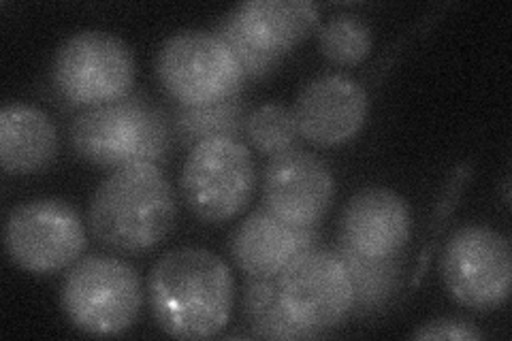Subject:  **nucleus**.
I'll use <instances>...</instances> for the list:
<instances>
[{
    "label": "nucleus",
    "mask_w": 512,
    "mask_h": 341,
    "mask_svg": "<svg viewBox=\"0 0 512 341\" xmlns=\"http://www.w3.org/2000/svg\"><path fill=\"white\" fill-rule=\"evenodd\" d=\"M318 229L295 226L261 207L231 235V256L248 278H276L295 256L316 248Z\"/></svg>",
    "instance_id": "4468645a"
},
{
    "label": "nucleus",
    "mask_w": 512,
    "mask_h": 341,
    "mask_svg": "<svg viewBox=\"0 0 512 341\" xmlns=\"http://www.w3.org/2000/svg\"><path fill=\"white\" fill-rule=\"evenodd\" d=\"M175 216L178 203L163 171L154 165H128L96 188L88 224L109 248L146 252L171 233Z\"/></svg>",
    "instance_id": "f03ea898"
},
{
    "label": "nucleus",
    "mask_w": 512,
    "mask_h": 341,
    "mask_svg": "<svg viewBox=\"0 0 512 341\" xmlns=\"http://www.w3.org/2000/svg\"><path fill=\"white\" fill-rule=\"evenodd\" d=\"M278 297L286 316L308 339L340 327L352 312V284L333 250L310 248L278 275Z\"/></svg>",
    "instance_id": "6e6552de"
},
{
    "label": "nucleus",
    "mask_w": 512,
    "mask_h": 341,
    "mask_svg": "<svg viewBox=\"0 0 512 341\" xmlns=\"http://www.w3.org/2000/svg\"><path fill=\"white\" fill-rule=\"evenodd\" d=\"M214 35L233 52L235 60L239 62V67L244 69L246 77H263V75L274 71V67L280 62V56H271V54H263L261 50H256V47L242 35V32H239L231 24L227 15H224L220 24L216 26Z\"/></svg>",
    "instance_id": "4be33fe9"
},
{
    "label": "nucleus",
    "mask_w": 512,
    "mask_h": 341,
    "mask_svg": "<svg viewBox=\"0 0 512 341\" xmlns=\"http://www.w3.org/2000/svg\"><path fill=\"white\" fill-rule=\"evenodd\" d=\"M58 135L50 116L26 103L0 109V165L11 175H30L56 158Z\"/></svg>",
    "instance_id": "dca6fc26"
},
{
    "label": "nucleus",
    "mask_w": 512,
    "mask_h": 341,
    "mask_svg": "<svg viewBox=\"0 0 512 341\" xmlns=\"http://www.w3.org/2000/svg\"><path fill=\"white\" fill-rule=\"evenodd\" d=\"M365 88L346 75H323L301 90L293 116L297 131L314 145H342L357 137L367 120Z\"/></svg>",
    "instance_id": "f8f14e48"
},
{
    "label": "nucleus",
    "mask_w": 512,
    "mask_h": 341,
    "mask_svg": "<svg viewBox=\"0 0 512 341\" xmlns=\"http://www.w3.org/2000/svg\"><path fill=\"white\" fill-rule=\"evenodd\" d=\"M52 77L64 101L94 109L131 94L135 58L131 47L111 32L82 30L58 47Z\"/></svg>",
    "instance_id": "39448f33"
},
{
    "label": "nucleus",
    "mask_w": 512,
    "mask_h": 341,
    "mask_svg": "<svg viewBox=\"0 0 512 341\" xmlns=\"http://www.w3.org/2000/svg\"><path fill=\"white\" fill-rule=\"evenodd\" d=\"M318 47L333 64L352 67L372 52V30L355 15H338L318 28Z\"/></svg>",
    "instance_id": "aec40b11"
},
{
    "label": "nucleus",
    "mask_w": 512,
    "mask_h": 341,
    "mask_svg": "<svg viewBox=\"0 0 512 341\" xmlns=\"http://www.w3.org/2000/svg\"><path fill=\"white\" fill-rule=\"evenodd\" d=\"M180 186L188 209L203 222H224L242 214L256 188L250 150L231 137H212L190 150Z\"/></svg>",
    "instance_id": "0eeeda50"
},
{
    "label": "nucleus",
    "mask_w": 512,
    "mask_h": 341,
    "mask_svg": "<svg viewBox=\"0 0 512 341\" xmlns=\"http://www.w3.org/2000/svg\"><path fill=\"white\" fill-rule=\"evenodd\" d=\"M156 324L178 339H210L227 327L235 303L233 273L214 252L180 248L160 256L148 280Z\"/></svg>",
    "instance_id": "f257e3e1"
},
{
    "label": "nucleus",
    "mask_w": 512,
    "mask_h": 341,
    "mask_svg": "<svg viewBox=\"0 0 512 341\" xmlns=\"http://www.w3.org/2000/svg\"><path fill=\"white\" fill-rule=\"evenodd\" d=\"M504 201L506 205H510V180L504 182Z\"/></svg>",
    "instance_id": "b1692460"
},
{
    "label": "nucleus",
    "mask_w": 512,
    "mask_h": 341,
    "mask_svg": "<svg viewBox=\"0 0 512 341\" xmlns=\"http://www.w3.org/2000/svg\"><path fill=\"white\" fill-rule=\"evenodd\" d=\"M335 199V180L318 156L291 148L271 156L263 173V205L295 226H314Z\"/></svg>",
    "instance_id": "9b49d317"
},
{
    "label": "nucleus",
    "mask_w": 512,
    "mask_h": 341,
    "mask_svg": "<svg viewBox=\"0 0 512 341\" xmlns=\"http://www.w3.org/2000/svg\"><path fill=\"white\" fill-rule=\"evenodd\" d=\"M5 250L28 273H56L75 265L86 250V229L77 211L58 199L15 207L5 222Z\"/></svg>",
    "instance_id": "9d476101"
},
{
    "label": "nucleus",
    "mask_w": 512,
    "mask_h": 341,
    "mask_svg": "<svg viewBox=\"0 0 512 341\" xmlns=\"http://www.w3.org/2000/svg\"><path fill=\"white\" fill-rule=\"evenodd\" d=\"M156 73L180 105H210L237 96L246 73L214 32L182 30L160 45Z\"/></svg>",
    "instance_id": "423d86ee"
},
{
    "label": "nucleus",
    "mask_w": 512,
    "mask_h": 341,
    "mask_svg": "<svg viewBox=\"0 0 512 341\" xmlns=\"http://www.w3.org/2000/svg\"><path fill=\"white\" fill-rule=\"evenodd\" d=\"M333 252L342 261L352 284V295H355L352 312L357 316H372L389 305L399 282H402V258L399 254L372 258L346 248L340 241L335 243Z\"/></svg>",
    "instance_id": "f3484780"
},
{
    "label": "nucleus",
    "mask_w": 512,
    "mask_h": 341,
    "mask_svg": "<svg viewBox=\"0 0 512 341\" xmlns=\"http://www.w3.org/2000/svg\"><path fill=\"white\" fill-rule=\"evenodd\" d=\"M440 271L457 303L476 312L495 310L510 295V241L489 226H461L446 241Z\"/></svg>",
    "instance_id": "1a4fd4ad"
},
{
    "label": "nucleus",
    "mask_w": 512,
    "mask_h": 341,
    "mask_svg": "<svg viewBox=\"0 0 512 341\" xmlns=\"http://www.w3.org/2000/svg\"><path fill=\"white\" fill-rule=\"evenodd\" d=\"M246 133L254 148L269 156L291 150L299 137L293 111L278 103L254 109L246 118Z\"/></svg>",
    "instance_id": "412c9836"
},
{
    "label": "nucleus",
    "mask_w": 512,
    "mask_h": 341,
    "mask_svg": "<svg viewBox=\"0 0 512 341\" xmlns=\"http://www.w3.org/2000/svg\"><path fill=\"white\" fill-rule=\"evenodd\" d=\"M71 143L79 158L99 167L154 165L167 160L171 128L163 111L137 94L86 109L71 126Z\"/></svg>",
    "instance_id": "7ed1b4c3"
},
{
    "label": "nucleus",
    "mask_w": 512,
    "mask_h": 341,
    "mask_svg": "<svg viewBox=\"0 0 512 341\" xmlns=\"http://www.w3.org/2000/svg\"><path fill=\"white\" fill-rule=\"evenodd\" d=\"M60 303L79 331L120 335L141 312V278L116 256H86L64 275Z\"/></svg>",
    "instance_id": "20e7f679"
},
{
    "label": "nucleus",
    "mask_w": 512,
    "mask_h": 341,
    "mask_svg": "<svg viewBox=\"0 0 512 341\" xmlns=\"http://www.w3.org/2000/svg\"><path fill=\"white\" fill-rule=\"evenodd\" d=\"M244 316L250 335L263 339H308L286 316L278 297L276 278H250L244 288Z\"/></svg>",
    "instance_id": "6ab92c4d"
},
{
    "label": "nucleus",
    "mask_w": 512,
    "mask_h": 341,
    "mask_svg": "<svg viewBox=\"0 0 512 341\" xmlns=\"http://www.w3.org/2000/svg\"><path fill=\"white\" fill-rule=\"evenodd\" d=\"M483 333L474 329L470 322L455 320V318H440L427 322L412 335V339H455V341H474L480 339Z\"/></svg>",
    "instance_id": "5701e85b"
},
{
    "label": "nucleus",
    "mask_w": 512,
    "mask_h": 341,
    "mask_svg": "<svg viewBox=\"0 0 512 341\" xmlns=\"http://www.w3.org/2000/svg\"><path fill=\"white\" fill-rule=\"evenodd\" d=\"M410 239V209L397 192L374 186L357 192L340 220V243L363 256L387 258Z\"/></svg>",
    "instance_id": "ddd939ff"
},
{
    "label": "nucleus",
    "mask_w": 512,
    "mask_h": 341,
    "mask_svg": "<svg viewBox=\"0 0 512 341\" xmlns=\"http://www.w3.org/2000/svg\"><path fill=\"white\" fill-rule=\"evenodd\" d=\"M227 18L256 50L282 58L318 26L320 11L308 0H250Z\"/></svg>",
    "instance_id": "2eb2a0df"
},
{
    "label": "nucleus",
    "mask_w": 512,
    "mask_h": 341,
    "mask_svg": "<svg viewBox=\"0 0 512 341\" xmlns=\"http://www.w3.org/2000/svg\"><path fill=\"white\" fill-rule=\"evenodd\" d=\"M246 128V103L237 96L210 105H180L175 111L173 131L184 148L212 137L235 139Z\"/></svg>",
    "instance_id": "a211bd4d"
}]
</instances>
